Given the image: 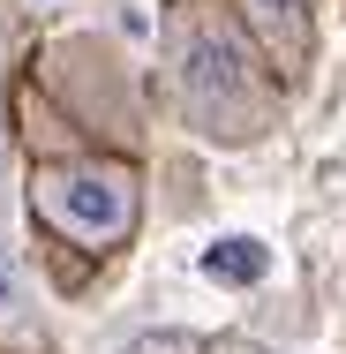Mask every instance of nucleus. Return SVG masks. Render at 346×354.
Listing matches in <instances>:
<instances>
[{
  "label": "nucleus",
  "mask_w": 346,
  "mask_h": 354,
  "mask_svg": "<svg viewBox=\"0 0 346 354\" xmlns=\"http://www.w3.org/2000/svg\"><path fill=\"white\" fill-rule=\"evenodd\" d=\"M158 68L173 121L211 151H249L286 121V68L256 46L233 0H166Z\"/></svg>",
  "instance_id": "1"
},
{
  "label": "nucleus",
  "mask_w": 346,
  "mask_h": 354,
  "mask_svg": "<svg viewBox=\"0 0 346 354\" xmlns=\"http://www.w3.org/2000/svg\"><path fill=\"white\" fill-rule=\"evenodd\" d=\"M23 196H30V218L83 257H121L143 226V174L136 158H113V151L38 158Z\"/></svg>",
  "instance_id": "2"
},
{
  "label": "nucleus",
  "mask_w": 346,
  "mask_h": 354,
  "mask_svg": "<svg viewBox=\"0 0 346 354\" xmlns=\"http://www.w3.org/2000/svg\"><path fill=\"white\" fill-rule=\"evenodd\" d=\"M233 15L256 30V46L286 68V83L316 61V0H233Z\"/></svg>",
  "instance_id": "3"
},
{
  "label": "nucleus",
  "mask_w": 346,
  "mask_h": 354,
  "mask_svg": "<svg viewBox=\"0 0 346 354\" xmlns=\"http://www.w3.org/2000/svg\"><path fill=\"white\" fill-rule=\"evenodd\" d=\"M204 354H278L264 339H241V332H226V339H204Z\"/></svg>",
  "instance_id": "4"
},
{
  "label": "nucleus",
  "mask_w": 346,
  "mask_h": 354,
  "mask_svg": "<svg viewBox=\"0 0 346 354\" xmlns=\"http://www.w3.org/2000/svg\"><path fill=\"white\" fill-rule=\"evenodd\" d=\"M249 249H256V241H233V257H211V272H241V279H249V272H256Z\"/></svg>",
  "instance_id": "5"
}]
</instances>
